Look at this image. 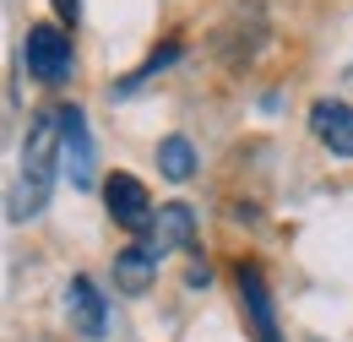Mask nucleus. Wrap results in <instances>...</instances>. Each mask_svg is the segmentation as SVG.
<instances>
[{
	"instance_id": "nucleus-1",
	"label": "nucleus",
	"mask_w": 353,
	"mask_h": 342,
	"mask_svg": "<svg viewBox=\"0 0 353 342\" xmlns=\"http://www.w3.org/2000/svg\"><path fill=\"white\" fill-rule=\"evenodd\" d=\"M54 169H60V130H54V114H39V120L28 125L22 174H17V190H11V217H17V223L44 212L49 190H54Z\"/></svg>"
},
{
	"instance_id": "nucleus-2",
	"label": "nucleus",
	"mask_w": 353,
	"mask_h": 342,
	"mask_svg": "<svg viewBox=\"0 0 353 342\" xmlns=\"http://www.w3.org/2000/svg\"><path fill=\"white\" fill-rule=\"evenodd\" d=\"M22 60H28V71L39 77V82L60 87L71 77V66H77V54H71V39L60 33V28H49V22H33L28 28V39H22Z\"/></svg>"
},
{
	"instance_id": "nucleus-3",
	"label": "nucleus",
	"mask_w": 353,
	"mask_h": 342,
	"mask_svg": "<svg viewBox=\"0 0 353 342\" xmlns=\"http://www.w3.org/2000/svg\"><path fill=\"white\" fill-rule=\"evenodd\" d=\"M147 239H141V250L152 261L174 256V250H185L190 239H196V212L185 207V201H169V207H152V217H147V228H141Z\"/></svg>"
},
{
	"instance_id": "nucleus-4",
	"label": "nucleus",
	"mask_w": 353,
	"mask_h": 342,
	"mask_svg": "<svg viewBox=\"0 0 353 342\" xmlns=\"http://www.w3.org/2000/svg\"><path fill=\"white\" fill-rule=\"evenodd\" d=\"M54 130H60V169L71 174L77 190L92 185V136H88V114L82 109H60L54 114Z\"/></svg>"
},
{
	"instance_id": "nucleus-5",
	"label": "nucleus",
	"mask_w": 353,
	"mask_h": 342,
	"mask_svg": "<svg viewBox=\"0 0 353 342\" xmlns=\"http://www.w3.org/2000/svg\"><path fill=\"white\" fill-rule=\"evenodd\" d=\"M239 310H245V321H250V337H256V342H283V326H277L272 288H266L261 266H239Z\"/></svg>"
},
{
	"instance_id": "nucleus-6",
	"label": "nucleus",
	"mask_w": 353,
	"mask_h": 342,
	"mask_svg": "<svg viewBox=\"0 0 353 342\" xmlns=\"http://www.w3.org/2000/svg\"><path fill=\"white\" fill-rule=\"evenodd\" d=\"M103 201H109V217H114L125 234H141L147 217H152V196H147V185H141L136 174H109Z\"/></svg>"
},
{
	"instance_id": "nucleus-7",
	"label": "nucleus",
	"mask_w": 353,
	"mask_h": 342,
	"mask_svg": "<svg viewBox=\"0 0 353 342\" xmlns=\"http://www.w3.org/2000/svg\"><path fill=\"white\" fill-rule=\"evenodd\" d=\"M310 136H315L332 158H353V103L321 98V103L310 109Z\"/></svg>"
},
{
	"instance_id": "nucleus-8",
	"label": "nucleus",
	"mask_w": 353,
	"mask_h": 342,
	"mask_svg": "<svg viewBox=\"0 0 353 342\" xmlns=\"http://www.w3.org/2000/svg\"><path fill=\"white\" fill-rule=\"evenodd\" d=\"M65 315H71V326H77L82 337H103V326H109V299L98 294L92 277H71V288H65Z\"/></svg>"
},
{
	"instance_id": "nucleus-9",
	"label": "nucleus",
	"mask_w": 353,
	"mask_h": 342,
	"mask_svg": "<svg viewBox=\"0 0 353 342\" xmlns=\"http://www.w3.org/2000/svg\"><path fill=\"white\" fill-rule=\"evenodd\" d=\"M152 277H158V261L147 256L141 245H125V250L114 256V283H120L125 294H141V288H147Z\"/></svg>"
},
{
	"instance_id": "nucleus-10",
	"label": "nucleus",
	"mask_w": 353,
	"mask_h": 342,
	"mask_svg": "<svg viewBox=\"0 0 353 342\" xmlns=\"http://www.w3.org/2000/svg\"><path fill=\"white\" fill-rule=\"evenodd\" d=\"M158 174L174 179V185H185V179L196 174V147H190L185 136H163V141H158Z\"/></svg>"
},
{
	"instance_id": "nucleus-11",
	"label": "nucleus",
	"mask_w": 353,
	"mask_h": 342,
	"mask_svg": "<svg viewBox=\"0 0 353 342\" xmlns=\"http://www.w3.org/2000/svg\"><path fill=\"white\" fill-rule=\"evenodd\" d=\"M174 60H179V43H169V49H158V54H152V60H147L141 71H131V77L120 82V98H131V92H136L141 82H147V77H158V71H163V66H174Z\"/></svg>"
},
{
	"instance_id": "nucleus-12",
	"label": "nucleus",
	"mask_w": 353,
	"mask_h": 342,
	"mask_svg": "<svg viewBox=\"0 0 353 342\" xmlns=\"http://www.w3.org/2000/svg\"><path fill=\"white\" fill-rule=\"evenodd\" d=\"M54 11H60V22H65V28H77V22H82V0H54Z\"/></svg>"
}]
</instances>
